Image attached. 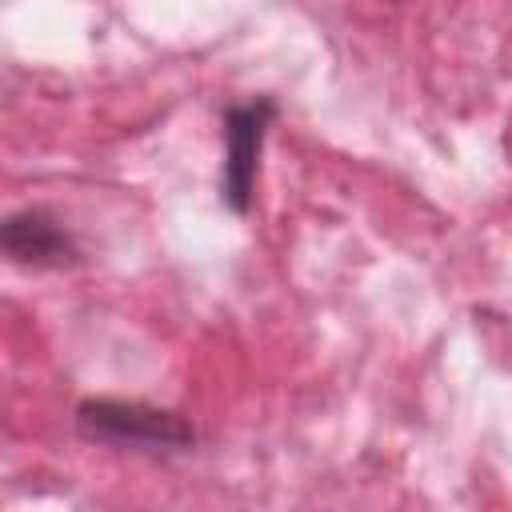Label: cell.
<instances>
[{
  "mask_svg": "<svg viewBox=\"0 0 512 512\" xmlns=\"http://www.w3.org/2000/svg\"><path fill=\"white\" fill-rule=\"evenodd\" d=\"M80 428L96 440L112 444H160V448H180L192 440V432L172 416L156 412L144 404H116V400H92L80 408Z\"/></svg>",
  "mask_w": 512,
  "mask_h": 512,
  "instance_id": "6da1fadb",
  "label": "cell"
},
{
  "mask_svg": "<svg viewBox=\"0 0 512 512\" xmlns=\"http://www.w3.org/2000/svg\"><path fill=\"white\" fill-rule=\"evenodd\" d=\"M272 100H252V104H236L224 116V200L236 212H248L252 204V188H256V156L272 120Z\"/></svg>",
  "mask_w": 512,
  "mask_h": 512,
  "instance_id": "7a4b0ae2",
  "label": "cell"
},
{
  "mask_svg": "<svg viewBox=\"0 0 512 512\" xmlns=\"http://www.w3.org/2000/svg\"><path fill=\"white\" fill-rule=\"evenodd\" d=\"M4 252L16 264H36V268H60L76 260V248L68 232L48 220L44 212H20L4 224Z\"/></svg>",
  "mask_w": 512,
  "mask_h": 512,
  "instance_id": "3957f363",
  "label": "cell"
}]
</instances>
